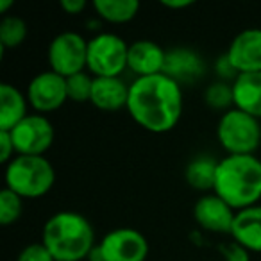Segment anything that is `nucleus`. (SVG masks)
<instances>
[{
  "instance_id": "obj_1",
  "label": "nucleus",
  "mask_w": 261,
  "mask_h": 261,
  "mask_svg": "<svg viewBox=\"0 0 261 261\" xmlns=\"http://www.w3.org/2000/svg\"><path fill=\"white\" fill-rule=\"evenodd\" d=\"M127 111L140 127L154 135L175 129L182 116V86L165 73L136 77L129 84Z\"/></svg>"
},
{
  "instance_id": "obj_2",
  "label": "nucleus",
  "mask_w": 261,
  "mask_h": 261,
  "mask_svg": "<svg viewBox=\"0 0 261 261\" xmlns=\"http://www.w3.org/2000/svg\"><path fill=\"white\" fill-rule=\"evenodd\" d=\"M215 195L234 211L256 206L261 200V160L250 156H225L218 160Z\"/></svg>"
},
{
  "instance_id": "obj_3",
  "label": "nucleus",
  "mask_w": 261,
  "mask_h": 261,
  "mask_svg": "<svg viewBox=\"0 0 261 261\" xmlns=\"http://www.w3.org/2000/svg\"><path fill=\"white\" fill-rule=\"evenodd\" d=\"M41 242L56 261H84L93 250L95 231L84 215L58 211L43 225Z\"/></svg>"
},
{
  "instance_id": "obj_4",
  "label": "nucleus",
  "mask_w": 261,
  "mask_h": 261,
  "mask_svg": "<svg viewBox=\"0 0 261 261\" xmlns=\"http://www.w3.org/2000/svg\"><path fill=\"white\" fill-rule=\"evenodd\" d=\"M6 188L22 199H40L56 182V170L45 156H15L6 165Z\"/></svg>"
},
{
  "instance_id": "obj_5",
  "label": "nucleus",
  "mask_w": 261,
  "mask_h": 261,
  "mask_svg": "<svg viewBox=\"0 0 261 261\" xmlns=\"http://www.w3.org/2000/svg\"><path fill=\"white\" fill-rule=\"evenodd\" d=\"M217 140L227 156H250L259 149L261 123L254 116L232 108L222 113L218 120Z\"/></svg>"
},
{
  "instance_id": "obj_6",
  "label": "nucleus",
  "mask_w": 261,
  "mask_h": 261,
  "mask_svg": "<svg viewBox=\"0 0 261 261\" xmlns=\"http://www.w3.org/2000/svg\"><path fill=\"white\" fill-rule=\"evenodd\" d=\"M129 45L115 33H98L88 40V66L93 77H120L127 70Z\"/></svg>"
},
{
  "instance_id": "obj_7",
  "label": "nucleus",
  "mask_w": 261,
  "mask_h": 261,
  "mask_svg": "<svg viewBox=\"0 0 261 261\" xmlns=\"http://www.w3.org/2000/svg\"><path fill=\"white\" fill-rule=\"evenodd\" d=\"M48 65L50 70L59 73L61 77L75 75V73L86 72L88 66V41L83 34L65 31L52 38L48 45Z\"/></svg>"
},
{
  "instance_id": "obj_8",
  "label": "nucleus",
  "mask_w": 261,
  "mask_h": 261,
  "mask_svg": "<svg viewBox=\"0 0 261 261\" xmlns=\"http://www.w3.org/2000/svg\"><path fill=\"white\" fill-rule=\"evenodd\" d=\"M9 133L15 143L16 156H45L56 138L52 122L40 113L27 115Z\"/></svg>"
},
{
  "instance_id": "obj_9",
  "label": "nucleus",
  "mask_w": 261,
  "mask_h": 261,
  "mask_svg": "<svg viewBox=\"0 0 261 261\" xmlns=\"http://www.w3.org/2000/svg\"><path fill=\"white\" fill-rule=\"evenodd\" d=\"M98 247L104 261H147L149 257L145 234L133 227H118L106 232Z\"/></svg>"
},
{
  "instance_id": "obj_10",
  "label": "nucleus",
  "mask_w": 261,
  "mask_h": 261,
  "mask_svg": "<svg viewBox=\"0 0 261 261\" xmlns=\"http://www.w3.org/2000/svg\"><path fill=\"white\" fill-rule=\"evenodd\" d=\"M25 95L29 106L40 115L58 111L68 100L66 79L52 70H45L31 79Z\"/></svg>"
},
{
  "instance_id": "obj_11",
  "label": "nucleus",
  "mask_w": 261,
  "mask_h": 261,
  "mask_svg": "<svg viewBox=\"0 0 261 261\" xmlns=\"http://www.w3.org/2000/svg\"><path fill=\"white\" fill-rule=\"evenodd\" d=\"M236 211L215 193L202 195L193 206V218L204 231L217 234H231Z\"/></svg>"
},
{
  "instance_id": "obj_12",
  "label": "nucleus",
  "mask_w": 261,
  "mask_h": 261,
  "mask_svg": "<svg viewBox=\"0 0 261 261\" xmlns=\"http://www.w3.org/2000/svg\"><path fill=\"white\" fill-rule=\"evenodd\" d=\"M225 54L238 73L261 72V29L252 27L238 33Z\"/></svg>"
},
{
  "instance_id": "obj_13",
  "label": "nucleus",
  "mask_w": 261,
  "mask_h": 261,
  "mask_svg": "<svg viewBox=\"0 0 261 261\" xmlns=\"http://www.w3.org/2000/svg\"><path fill=\"white\" fill-rule=\"evenodd\" d=\"M206 72V63L199 52L188 47L168 48L165 56L163 73L177 84H193Z\"/></svg>"
},
{
  "instance_id": "obj_14",
  "label": "nucleus",
  "mask_w": 261,
  "mask_h": 261,
  "mask_svg": "<svg viewBox=\"0 0 261 261\" xmlns=\"http://www.w3.org/2000/svg\"><path fill=\"white\" fill-rule=\"evenodd\" d=\"M165 50L161 45L152 40H138L129 45L127 56V68L136 77H150L163 73L165 66Z\"/></svg>"
},
{
  "instance_id": "obj_15",
  "label": "nucleus",
  "mask_w": 261,
  "mask_h": 261,
  "mask_svg": "<svg viewBox=\"0 0 261 261\" xmlns=\"http://www.w3.org/2000/svg\"><path fill=\"white\" fill-rule=\"evenodd\" d=\"M129 86L122 77H93L91 104L100 111H120L127 108Z\"/></svg>"
},
{
  "instance_id": "obj_16",
  "label": "nucleus",
  "mask_w": 261,
  "mask_h": 261,
  "mask_svg": "<svg viewBox=\"0 0 261 261\" xmlns=\"http://www.w3.org/2000/svg\"><path fill=\"white\" fill-rule=\"evenodd\" d=\"M231 240L245 247L250 254H261V206H250L236 211L231 229Z\"/></svg>"
},
{
  "instance_id": "obj_17",
  "label": "nucleus",
  "mask_w": 261,
  "mask_h": 261,
  "mask_svg": "<svg viewBox=\"0 0 261 261\" xmlns=\"http://www.w3.org/2000/svg\"><path fill=\"white\" fill-rule=\"evenodd\" d=\"M234 108L261 120V72L240 73L232 83Z\"/></svg>"
},
{
  "instance_id": "obj_18",
  "label": "nucleus",
  "mask_w": 261,
  "mask_h": 261,
  "mask_svg": "<svg viewBox=\"0 0 261 261\" xmlns=\"http://www.w3.org/2000/svg\"><path fill=\"white\" fill-rule=\"evenodd\" d=\"M27 95H23L16 86L9 83L0 84V130H11L25 118Z\"/></svg>"
},
{
  "instance_id": "obj_19",
  "label": "nucleus",
  "mask_w": 261,
  "mask_h": 261,
  "mask_svg": "<svg viewBox=\"0 0 261 261\" xmlns=\"http://www.w3.org/2000/svg\"><path fill=\"white\" fill-rule=\"evenodd\" d=\"M217 167L218 161L211 156H197L186 165L185 177L186 182L193 190H199L204 195L213 193L215 179H217Z\"/></svg>"
},
{
  "instance_id": "obj_20",
  "label": "nucleus",
  "mask_w": 261,
  "mask_h": 261,
  "mask_svg": "<svg viewBox=\"0 0 261 261\" xmlns=\"http://www.w3.org/2000/svg\"><path fill=\"white\" fill-rule=\"evenodd\" d=\"M138 0H95L93 9L98 20H104L108 23L122 25L130 20H135L140 11Z\"/></svg>"
},
{
  "instance_id": "obj_21",
  "label": "nucleus",
  "mask_w": 261,
  "mask_h": 261,
  "mask_svg": "<svg viewBox=\"0 0 261 261\" xmlns=\"http://www.w3.org/2000/svg\"><path fill=\"white\" fill-rule=\"evenodd\" d=\"M29 34L25 20L15 15H8L0 22V52L6 54L9 48H16L25 41Z\"/></svg>"
},
{
  "instance_id": "obj_22",
  "label": "nucleus",
  "mask_w": 261,
  "mask_h": 261,
  "mask_svg": "<svg viewBox=\"0 0 261 261\" xmlns=\"http://www.w3.org/2000/svg\"><path fill=\"white\" fill-rule=\"evenodd\" d=\"M204 102L207 108L215 109V111H229L234 108V98H232V83H224V81H217L211 83L204 91Z\"/></svg>"
},
{
  "instance_id": "obj_23",
  "label": "nucleus",
  "mask_w": 261,
  "mask_h": 261,
  "mask_svg": "<svg viewBox=\"0 0 261 261\" xmlns=\"http://www.w3.org/2000/svg\"><path fill=\"white\" fill-rule=\"evenodd\" d=\"M23 211V199L11 192L9 188H4L0 192V224L8 227L20 220Z\"/></svg>"
},
{
  "instance_id": "obj_24",
  "label": "nucleus",
  "mask_w": 261,
  "mask_h": 261,
  "mask_svg": "<svg viewBox=\"0 0 261 261\" xmlns=\"http://www.w3.org/2000/svg\"><path fill=\"white\" fill-rule=\"evenodd\" d=\"M91 90H93V75L86 72L75 73V75L66 79V91H68V100L83 104L91 100Z\"/></svg>"
},
{
  "instance_id": "obj_25",
  "label": "nucleus",
  "mask_w": 261,
  "mask_h": 261,
  "mask_svg": "<svg viewBox=\"0 0 261 261\" xmlns=\"http://www.w3.org/2000/svg\"><path fill=\"white\" fill-rule=\"evenodd\" d=\"M16 261H56L54 256L50 254V250L45 247L43 242L29 243L27 247H23L20 250Z\"/></svg>"
},
{
  "instance_id": "obj_26",
  "label": "nucleus",
  "mask_w": 261,
  "mask_h": 261,
  "mask_svg": "<svg viewBox=\"0 0 261 261\" xmlns=\"http://www.w3.org/2000/svg\"><path fill=\"white\" fill-rule=\"evenodd\" d=\"M218 252L222 256V261H250V252L234 240L218 245Z\"/></svg>"
},
{
  "instance_id": "obj_27",
  "label": "nucleus",
  "mask_w": 261,
  "mask_h": 261,
  "mask_svg": "<svg viewBox=\"0 0 261 261\" xmlns=\"http://www.w3.org/2000/svg\"><path fill=\"white\" fill-rule=\"evenodd\" d=\"M16 156L15 143H13L11 133L9 130H0V163L8 165L13 161V158Z\"/></svg>"
},
{
  "instance_id": "obj_28",
  "label": "nucleus",
  "mask_w": 261,
  "mask_h": 261,
  "mask_svg": "<svg viewBox=\"0 0 261 261\" xmlns=\"http://www.w3.org/2000/svg\"><path fill=\"white\" fill-rule=\"evenodd\" d=\"M215 70H217V75L220 77V81H224V83H234V79L240 75L238 72H236V68L232 66V63L229 61L227 54L220 56V58L217 59V63H215Z\"/></svg>"
},
{
  "instance_id": "obj_29",
  "label": "nucleus",
  "mask_w": 261,
  "mask_h": 261,
  "mask_svg": "<svg viewBox=\"0 0 261 261\" xmlns=\"http://www.w3.org/2000/svg\"><path fill=\"white\" fill-rule=\"evenodd\" d=\"M88 8L86 0H61V9L66 15L77 16Z\"/></svg>"
},
{
  "instance_id": "obj_30",
  "label": "nucleus",
  "mask_w": 261,
  "mask_h": 261,
  "mask_svg": "<svg viewBox=\"0 0 261 261\" xmlns=\"http://www.w3.org/2000/svg\"><path fill=\"white\" fill-rule=\"evenodd\" d=\"M195 2L193 0H163L161 6L167 9H172V11H177V9H186L190 6H193Z\"/></svg>"
},
{
  "instance_id": "obj_31",
  "label": "nucleus",
  "mask_w": 261,
  "mask_h": 261,
  "mask_svg": "<svg viewBox=\"0 0 261 261\" xmlns=\"http://www.w3.org/2000/svg\"><path fill=\"white\" fill-rule=\"evenodd\" d=\"M86 261H104V259H102V252H100V247H98V243L93 247V250L90 252V256H88Z\"/></svg>"
},
{
  "instance_id": "obj_32",
  "label": "nucleus",
  "mask_w": 261,
  "mask_h": 261,
  "mask_svg": "<svg viewBox=\"0 0 261 261\" xmlns=\"http://www.w3.org/2000/svg\"><path fill=\"white\" fill-rule=\"evenodd\" d=\"M13 6H15L13 0H0V13L4 16H8V9L13 8Z\"/></svg>"
}]
</instances>
